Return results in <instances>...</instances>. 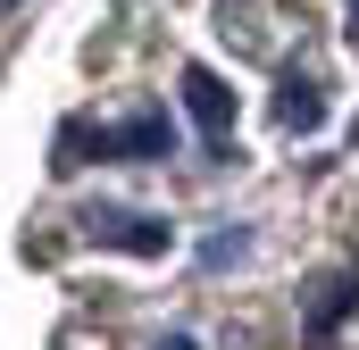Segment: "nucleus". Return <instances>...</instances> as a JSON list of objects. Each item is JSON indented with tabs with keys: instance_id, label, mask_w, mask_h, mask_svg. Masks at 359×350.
<instances>
[{
	"instance_id": "f257e3e1",
	"label": "nucleus",
	"mask_w": 359,
	"mask_h": 350,
	"mask_svg": "<svg viewBox=\"0 0 359 350\" xmlns=\"http://www.w3.org/2000/svg\"><path fill=\"white\" fill-rule=\"evenodd\" d=\"M343 300H359V275H326V284H309V309H301V326H309V342L343 326Z\"/></svg>"
},
{
	"instance_id": "f03ea898",
	"label": "nucleus",
	"mask_w": 359,
	"mask_h": 350,
	"mask_svg": "<svg viewBox=\"0 0 359 350\" xmlns=\"http://www.w3.org/2000/svg\"><path fill=\"white\" fill-rule=\"evenodd\" d=\"M92 234H109V242H126V251H159L168 242V225L159 217H117V209H84Z\"/></svg>"
},
{
	"instance_id": "7ed1b4c3",
	"label": "nucleus",
	"mask_w": 359,
	"mask_h": 350,
	"mask_svg": "<svg viewBox=\"0 0 359 350\" xmlns=\"http://www.w3.org/2000/svg\"><path fill=\"white\" fill-rule=\"evenodd\" d=\"M184 100H192V117H201V134H226V117H234V100H226V84L217 76H184Z\"/></svg>"
},
{
	"instance_id": "20e7f679",
	"label": "nucleus",
	"mask_w": 359,
	"mask_h": 350,
	"mask_svg": "<svg viewBox=\"0 0 359 350\" xmlns=\"http://www.w3.org/2000/svg\"><path fill=\"white\" fill-rule=\"evenodd\" d=\"M276 117H284V134H309V125H318V84H309V76H284Z\"/></svg>"
},
{
	"instance_id": "39448f33",
	"label": "nucleus",
	"mask_w": 359,
	"mask_h": 350,
	"mask_svg": "<svg viewBox=\"0 0 359 350\" xmlns=\"http://www.w3.org/2000/svg\"><path fill=\"white\" fill-rule=\"evenodd\" d=\"M243 251H251V234H243V225H226V234H209V242H201V267L217 275V267H234Z\"/></svg>"
},
{
	"instance_id": "423d86ee",
	"label": "nucleus",
	"mask_w": 359,
	"mask_h": 350,
	"mask_svg": "<svg viewBox=\"0 0 359 350\" xmlns=\"http://www.w3.org/2000/svg\"><path fill=\"white\" fill-rule=\"evenodd\" d=\"M159 350H192V342H184V334H168V342H159Z\"/></svg>"
},
{
	"instance_id": "0eeeda50",
	"label": "nucleus",
	"mask_w": 359,
	"mask_h": 350,
	"mask_svg": "<svg viewBox=\"0 0 359 350\" xmlns=\"http://www.w3.org/2000/svg\"><path fill=\"white\" fill-rule=\"evenodd\" d=\"M0 8H8V0H0Z\"/></svg>"
}]
</instances>
